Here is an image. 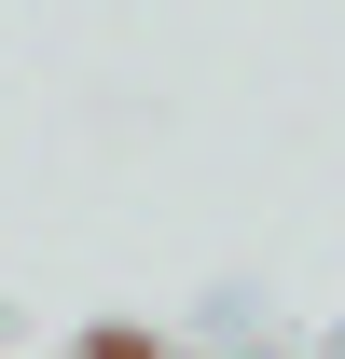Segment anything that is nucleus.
<instances>
[{"label": "nucleus", "instance_id": "nucleus-1", "mask_svg": "<svg viewBox=\"0 0 345 359\" xmlns=\"http://www.w3.org/2000/svg\"><path fill=\"white\" fill-rule=\"evenodd\" d=\"M83 359H152V346H125V332H111V346H83Z\"/></svg>", "mask_w": 345, "mask_h": 359}]
</instances>
